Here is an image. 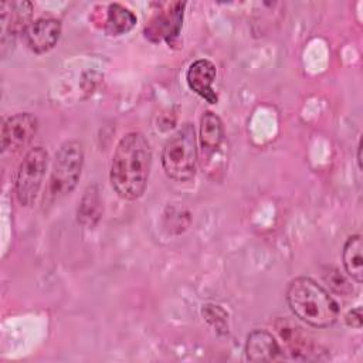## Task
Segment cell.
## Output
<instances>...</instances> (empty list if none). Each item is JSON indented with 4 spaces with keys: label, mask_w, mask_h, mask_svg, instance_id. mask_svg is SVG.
<instances>
[{
    "label": "cell",
    "mask_w": 363,
    "mask_h": 363,
    "mask_svg": "<svg viewBox=\"0 0 363 363\" xmlns=\"http://www.w3.org/2000/svg\"><path fill=\"white\" fill-rule=\"evenodd\" d=\"M245 356L251 362H274L282 359V350L269 332L257 329L247 337Z\"/></svg>",
    "instance_id": "11"
},
{
    "label": "cell",
    "mask_w": 363,
    "mask_h": 363,
    "mask_svg": "<svg viewBox=\"0 0 363 363\" xmlns=\"http://www.w3.org/2000/svg\"><path fill=\"white\" fill-rule=\"evenodd\" d=\"M152 164V149L140 132H129L121 138L111 162V184L125 200L139 199L147 184Z\"/></svg>",
    "instance_id": "1"
},
{
    "label": "cell",
    "mask_w": 363,
    "mask_h": 363,
    "mask_svg": "<svg viewBox=\"0 0 363 363\" xmlns=\"http://www.w3.org/2000/svg\"><path fill=\"white\" fill-rule=\"evenodd\" d=\"M346 322H347V325H350L353 328H360L362 326V308L357 306V308L352 309L346 315Z\"/></svg>",
    "instance_id": "17"
},
{
    "label": "cell",
    "mask_w": 363,
    "mask_h": 363,
    "mask_svg": "<svg viewBox=\"0 0 363 363\" xmlns=\"http://www.w3.org/2000/svg\"><path fill=\"white\" fill-rule=\"evenodd\" d=\"M61 35V23L52 17H41L31 21L24 33L23 38L26 45L35 54L50 51Z\"/></svg>",
    "instance_id": "8"
},
{
    "label": "cell",
    "mask_w": 363,
    "mask_h": 363,
    "mask_svg": "<svg viewBox=\"0 0 363 363\" xmlns=\"http://www.w3.org/2000/svg\"><path fill=\"white\" fill-rule=\"evenodd\" d=\"M48 164V153L43 146L31 147L23 157L16 176V196L21 206H31L40 187Z\"/></svg>",
    "instance_id": "5"
},
{
    "label": "cell",
    "mask_w": 363,
    "mask_h": 363,
    "mask_svg": "<svg viewBox=\"0 0 363 363\" xmlns=\"http://www.w3.org/2000/svg\"><path fill=\"white\" fill-rule=\"evenodd\" d=\"M286 302L298 319L315 328H328L339 316L336 301L322 285L308 277H298L289 282Z\"/></svg>",
    "instance_id": "2"
},
{
    "label": "cell",
    "mask_w": 363,
    "mask_h": 363,
    "mask_svg": "<svg viewBox=\"0 0 363 363\" xmlns=\"http://www.w3.org/2000/svg\"><path fill=\"white\" fill-rule=\"evenodd\" d=\"M101 218V199L96 186L85 190L78 207V221L85 227H94Z\"/></svg>",
    "instance_id": "15"
},
{
    "label": "cell",
    "mask_w": 363,
    "mask_h": 363,
    "mask_svg": "<svg viewBox=\"0 0 363 363\" xmlns=\"http://www.w3.org/2000/svg\"><path fill=\"white\" fill-rule=\"evenodd\" d=\"M136 24V16L125 6L119 3H112L106 10L105 31L109 35H121L133 28Z\"/></svg>",
    "instance_id": "14"
},
{
    "label": "cell",
    "mask_w": 363,
    "mask_h": 363,
    "mask_svg": "<svg viewBox=\"0 0 363 363\" xmlns=\"http://www.w3.org/2000/svg\"><path fill=\"white\" fill-rule=\"evenodd\" d=\"M224 139V126L218 115L207 111L200 119V145L204 152H216Z\"/></svg>",
    "instance_id": "12"
},
{
    "label": "cell",
    "mask_w": 363,
    "mask_h": 363,
    "mask_svg": "<svg viewBox=\"0 0 363 363\" xmlns=\"http://www.w3.org/2000/svg\"><path fill=\"white\" fill-rule=\"evenodd\" d=\"M37 128V118L28 112H20L7 118L1 129V150L17 152L26 147L33 140Z\"/></svg>",
    "instance_id": "7"
},
{
    "label": "cell",
    "mask_w": 363,
    "mask_h": 363,
    "mask_svg": "<svg viewBox=\"0 0 363 363\" xmlns=\"http://www.w3.org/2000/svg\"><path fill=\"white\" fill-rule=\"evenodd\" d=\"M33 6L28 1H3L0 4V24H1V43L6 44L10 38L11 45L14 44L16 35L23 34L26 27L30 24Z\"/></svg>",
    "instance_id": "9"
},
{
    "label": "cell",
    "mask_w": 363,
    "mask_h": 363,
    "mask_svg": "<svg viewBox=\"0 0 363 363\" xmlns=\"http://www.w3.org/2000/svg\"><path fill=\"white\" fill-rule=\"evenodd\" d=\"M217 69L216 65L207 60H196L187 69L186 81L193 92L206 99L208 104L217 102V94L213 89V82L216 79Z\"/></svg>",
    "instance_id": "10"
},
{
    "label": "cell",
    "mask_w": 363,
    "mask_h": 363,
    "mask_svg": "<svg viewBox=\"0 0 363 363\" xmlns=\"http://www.w3.org/2000/svg\"><path fill=\"white\" fill-rule=\"evenodd\" d=\"M84 164V149L78 140L62 143L55 153L54 166L48 180L47 199L54 203L69 194L81 176Z\"/></svg>",
    "instance_id": "4"
},
{
    "label": "cell",
    "mask_w": 363,
    "mask_h": 363,
    "mask_svg": "<svg viewBox=\"0 0 363 363\" xmlns=\"http://www.w3.org/2000/svg\"><path fill=\"white\" fill-rule=\"evenodd\" d=\"M362 250H363L362 235L354 234V235H350L346 240V242L343 245V252H342L345 269L356 282L363 281V255H362Z\"/></svg>",
    "instance_id": "13"
},
{
    "label": "cell",
    "mask_w": 363,
    "mask_h": 363,
    "mask_svg": "<svg viewBox=\"0 0 363 363\" xmlns=\"http://www.w3.org/2000/svg\"><path fill=\"white\" fill-rule=\"evenodd\" d=\"M184 6V3L176 1L156 11L145 27V37L153 43H173L182 30Z\"/></svg>",
    "instance_id": "6"
},
{
    "label": "cell",
    "mask_w": 363,
    "mask_h": 363,
    "mask_svg": "<svg viewBox=\"0 0 363 363\" xmlns=\"http://www.w3.org/2000/svg\"><path fill=\"white\" fill-rule=\"evenodd\" d=\"M325 279L329 282V285L336 291V292H339V294H349V292H352L353 291V288L349 285V282H347V279L343 277V275H340V272L339 271H336V269H333L332 272H329V275H326L325 277Z\"/></svg>",
    "instance_id": "16"
},
{
    "label": "cell",
    "mask_w": 363,
    "mask_h": 363,
    "mask_svg": "<svg viewBox=\"0 0 363 363\" xmlns=\"http://www.w3.org/2000/svg\"><path fill=\"white\" fill-rule=\"evenodd\" d=\"M197 139L191 123L182 125L164 143L162 166L167 177L176 182H190L196 174Z\"/></svg>",
    "instance_id": "3"
}]
</instances>
